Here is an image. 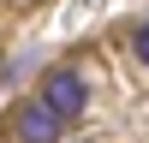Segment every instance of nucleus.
Masks as SVG:
<instances>
[{
  "label": "nucleus",
  "mask_w": 149,
  "mask_h": 143,
  "mask_svg": "<svg viewBox=\"0 0 149 143\" xmlns=\"http://www.w3.org/2000/svg\"><path fill=\"white\" fill-rule=\"evenodd\" d=\"M42 101L54 107L60 119H72V113H84V101H90V90H84V78H78L72 66H54V72L42 78Z\"/></svg>",
  "instance_id": "f257e3e1"
},
{
  "label": "nucleus",
  "mask_w": 149,
  "mask_h": 143,
  "mask_svg": "<svg viewBox=\"0 0 149 143\" xmlns=\"http://www.w3.org/2000/svg\"><path fill=\"white\" fill-rule=\"evenodd\" d=\"M60 125H66V119H60L48 101H24L18 113H12V131H18V143H54V137H60Z\"/></svg>",
  "instance_id": "f03ea898"
},
{
  "label": "nucleus",
  "mask_w": 149,
  "mask_h": 143,
  "mask_svg": "<svg viewBox=\"0 0 149 143\" xmlns=\"http://www.w3.org/2000/svg\"><path fill=\"white\" fill-rule=\"evenodd\" d=\"M137 60H143V66H149V24H143V30H137Z\"/></svg>",
  "instance_id": "7ed1b4c3"
}]
</instances>
